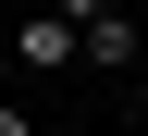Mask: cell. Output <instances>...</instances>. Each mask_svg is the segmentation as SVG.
<instances>
[{"label": "cell", "mask_w": 148, "mask_h": 136, "mask_svg": "<svg viewBox=\"0 0 148 136\" xmlns=\"http://www.w3.org/2000/svg\"><path fill=\"white\" fill-rule=\"evenodd\" d=\"M136 136H148V99H136Z\"/></svg>", "instance_id": "obj_5"}, {"label": "cell", "mask_w": 148, "mask_h": 136, "mask_svg": "<svg viewBox=\"0 0 148 136\" xmlns=\"http://www.w3.org/2000/svg\"><path fill=\"white\" fill-rule=\"evenodd\" d=\"M37 12H62V25L86 37V25H99V12H123V0H37Z\"/></svg>", "instance_id": "obj_3"}, {"label": "cell", "mask_w": 148, "mask_h": 136, "mask_svg": "<svg viewBox=\"0 0 148 136\" xmlns=\"http://www.w3.org/2000/svg\"><path fill=\"white\" fill-rule=\"evenodd\" d=\"M0 136H37V124H25V111H12V99H0Z\"/></svg>", "instance_id": "obj_4"}, {"label": "cell", "mask_w": 148, "mask_h": 136, "mask_svg": "<svg viewBox=\"0 0 148 136\" xmlns=\"http://www.w3.org/2000/svg\"><path fill=\"white\" fill-rule=\"evenodd\" d=\"M12 62H25V74H62L74 62V25H62V12H25V50H12Z\"/></svg>", "instance_id": "obj_1"}, {"label": "cell", "mask_w": 148, "mask_h": 136, "mask_svg": "<svg viewBox=\"0 0 148 136\" xmlns=\"http://www.w3.org/2000/svg\"><path fill=\"white\" fill-rule=\"evenodd\" d=\"M74 62H111V74H123V62H136V12H99V25L74 37Z\"/></svg>", "instance_id": "obj_2"}]
</instances>
